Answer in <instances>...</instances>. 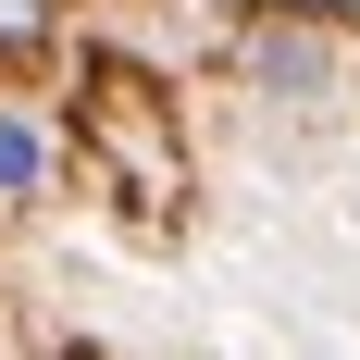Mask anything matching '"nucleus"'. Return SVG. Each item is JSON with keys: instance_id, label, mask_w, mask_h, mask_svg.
I'll use <instances>...</instances> for the list:
<instances>
[{"instance_id": "2", "label": "nucleus", "mask_w": 360, "mask_h": 360, "mask_svg": "<svg viewBox=\"0 0 360 360\" xmlns=\"http://www.w3.org/2000/svg\"><path fill=\"white\" fill-rule=\"evenodd\" d=\"M25 186H37V137H25V124H0V199H25Z\"/></svg>"}, {"instance_id": "3", "label": "nucleus", "mask_w": 360, "mask_h": 360, "mask_svg": "<svg viewBox=\"0 0 360 360\" xmlns=\"http://www.w3.org/2000/svg\"><path fill=\"white\" fill-rule=\"evenodd\" d=\"M50 37V0H0V50H37Z\"/></svg>"}, {"instance_id": "1", "label": "nucleus", "mask_w": 360, "mask_h": 360, "mask_svg": "<svg viewBox=\"0 0 360 360\" xmlns=\"http://www.w3.org/2000/svg\"><path fill=\"white\" fill-rule=\"evenodd\" d=\"M100 149L124 162V199H137V212H174V186H186V162H174L162 137H149V112H137V75H124V63L100 75Z\"/></svg>"}]
</instances>
